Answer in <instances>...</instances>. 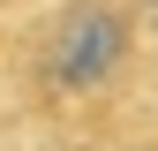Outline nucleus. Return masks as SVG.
Segmentation results:
<instances>
[{
  "label": "nucleus",
  "instance_id": "obj_1",
  "mask_svg": "<svg viewBox=\"0 0 158 151\" xmlns=\"http://www.w3.org/2000/svg\"><path fill=\"white\" fill-rule=\"evenodd\" d=\"M135 45H143L135 0H60L53 23L38 30V45H30V83H38V98H53V106L98 98V91H113L135 68Z\"/></svg>",
  "mask_w": 158,
  "mask_h": 151
}]
</instances>
